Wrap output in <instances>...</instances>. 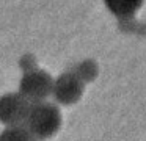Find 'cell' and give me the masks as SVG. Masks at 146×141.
<instances>
[{
	"label": "cell",
	"mask_w": 146,
	"mask_h": 141,
	"mask_svg": "<svg viewBox=\"0 0 146 141\" xmlns=\"http://www.w3.org/2000/svg\"><path fill=\"white\" fill-rule=\"evenodd\" d=\"M50 91H54V81L46 72H29L19 85V93L33 103L46 99Z\"/></svg>",
	"instance_id": "3"
},
{
	"label": "cell",
	"mask_w": 146,
	"mask_h": 141,
	"mask_svg": "<svg viewBox=\"0 0 146 141\" xmlns=\"http://www.w3.org/2000/svg\"><path fill=\"white\" fill-rule=\"evenodd\" d=\"M143 0H105L107 6L118 16H129L138 9Z\"/></svg>",
	"instance_id": "6"
},
{
	"label": "cell",
	"mask_w": 146,
	"mask_h": 141,
	"mask_svg": "<svg viewBox=\"0 0 146 141\" xmlns=\"http://www.w3.org/2000/svg\"><path fill=\"white\" fill-rule=\"evenodd\" d=\"M60 122H61V118L57 107L50 105V103L38 102V103H33L25 124L35 136L47 138L58 130Z\"/></svg>",
	"instance_id": "1"
},
{
	"label": "cell",
	"mask_w": 146,
	"mask_h": 141,
	"mask_svg": "<svg viewBox=\"0 0 146 141\" xmlns=\"http://www.w3.org/2000/svg\"><path fill=\"white\" fill-rule=\"evenodd\" d=\"M33 102L21 93H11L0 97V121L8 125L25 124Z\"/></svg>",
	"instance_id": "2"
},
{
	"label": "cell",
	"mask_w": 146,
	"mask_h": 141,
	"mask_svg": "<svg viewBox=\"0 0 146 141\" xmlns=\"http://www.w3.org/2000/svg\"><path fill=\"white\" fill-rule=\"evenodd\" d=\"M54 93L57 99L61 102H72L80 93V83L76 77L66 74L61 78H58V81L54 85Z\"/></svg>",
	"instance_id": "4"
},
{
	"label": "cell",
	"mask_w": 146,
	"mask_h": 141,
	"mask_svg": "<svg viewBox=\"0 0 146 141\" xmlns=\"http://www.w3.org/2000/svg\"><path fill=\"white\" fill-rule=\"evenodd\" d=\"M35 135L30 132L29 127L19 125H10L0 133V141H35Z\"/></svg>",
	"instance_id": "5"
}]
</instances>
